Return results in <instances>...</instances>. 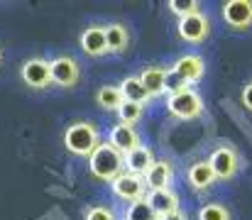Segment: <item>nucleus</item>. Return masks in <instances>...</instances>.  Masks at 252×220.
<instances>
[{
  "label": "nucleus",
  "mask_w": 252,
  "mask_h": 220,
  "mask_svg": "<svg viewBox=\"0 0 252 220\" xmlns=\"http://www.w3.org/2000/svg\"><path fill=\"white\" fill-rule=\"evenodd\" d=\"M105 42H108V54H123L130 47V32L120 22L105 25Z\"/></svg>",
  "instance_id": "18"
},
{
  "label": "nucleus",
  "mask_w": 252,
  "mask_h": 220,
  "mask_svg": "<svg viewBox=\"0 0 252 220\" xmlns=\"http://www.w3.org/2000/svg\"><path fill=\"white\" fill-rule=\"evenodd\" d=\"M88 169L93 179L113 184L125 171V154H120L110 142H100L95 152L88 157Z\"/></svg>",
  "instance_id": "1"
},
{
  "label": "nucleus",
  "mask_w": 252,
  "mask_h": 220,
  "mask_svg": "<svg viewBox=\"0 0 252 220\" xmlns=\"http://www.w3.org/2000/svg\"><path fill=\"white\" fill-rule=\"evenodd\" d=\"M159 220H186V216H184L181 211H176V213H169V216H162Z\"/></svg>",
  "instance_id": "28"
},
{
  "label": "nucleus",
  "mask_w": 252,
  "mask_h": 220,
  "mask_svg": "<svg viewBox=\"0 0 252 220\" xmlns=\"http://www.w3.org/2000/svg\"><path fill=\"white\" fill-rule=\"evenodd\" d=\"M186 181H189V186H191L193 191L206 193L218 179H216V174H213V169H211V164H208V159H206V161H196V164L189 166Z\"/></svg>",
  "instance_id": "13"
},
{
  "label": "nucleus",
  "mask_w": 252,
  "mask_h": 220,
  "mask_svg": "<svg viewBox=\"0 0 252 220\" xmlns=\"http://www.w3.org/2000/svg\"><path fill=\"white\" fill-rule=\"evenodd\" d=\"M142 115H145V108L137 105V103H127V100H125V103L120 105V110H118L120 123H123V125H132V127H135V123L142 120Z\"/></svg>",
  "instance_id": "23"
},
{
  "label": "nucleus",
  "mask_w": 252,
  "mask_h": 220,
  "mask_svg": "<svg viewBox=\"0 0 252 220\" xmlns=\"http://www.w3.org/2000/svg\"><path fill=\"white\" fill-rule=\"evenodd\" d=\"M211 34V20L208 15L201 10L196 15H189V17H181L179 20V37L189 44H201L206 42Z\"/></svg>",
  "instance_id": "5"
},
{
  "label": "nucleus",
  "mask_w": 252,
  "mask_h": 220,
  "mask_svg": "<svg viewBox=\"0 0 252 220\" xmlns=\"http://www.w3.org/2000/svg\"><path fill=\"white\" fill-rule=\"evenodd\" d=\"M240 100H243V108L252 113V81L245 83V88H243V93H240Z\"/></svg>",
  "instance_id": "27"
},
{
  "label": "nucleus",
  "mask_w": 252,
  "mask_h": 220,
  "mask_svg": "<svg viewBox=\"0 0 252 220\" xmlns=\"http://www.w3.org/2000/svg\"><path fill=\"white\" fill-rule=\"evenodd\" d=\"M49 66H52V83H57L62 88H71L81 78L79 62L71 59V57H57V59L49 62Z\"/></svg>",
  "instance_id": "9"
},
{
  "label": "nucleus",
  "mask_w": 252,
  "mask_h": 220,
  "mask_svg": "<svg viewBox=\"0 0 252 220\" xmlns=\"http://www.w3.org/2000/svg\"><path fill=\"white\" fill-rule=\"evenodd\" d=\"M184 88H189L184 81H181V76H176V73L171 71V69H167V81H164V93H169V95H174V93H181Z\"/></svg>",
  "instance_id": "25"
},
{
  "label": "nucleus",
  "mask_w": 252,
  "mask_h": 220,
  "mask_svg": "<svg viewBox=\"0 0 252 220\" xmlns=\"http://www.w3.org/2000/svg\"><path fill=\"white\" fill-rule=\"evenodd\" d=\"M155 161H157V159H155L152 149H150V147H145V145H140L137 149H132L130 154H125V171L145 179V174L152 169V164H155Z\"/></svg>",
  "instance_id": "14"
},
{
  "label": "nucleus",
  "mask_w": 252,
  "mask_h": 220,
  "mask_svg": "<svg viewBox=\"0 0 252 220\" xmlns=\"http://www.w3.org/2000/svg\"><path fill=\"white\" fill-rule=\"evenodd\" d=\"M167 7L181 20V17H189V15H196L201 12V2L198 0H169Z\"/></svg>",
  "instance_id": "24"
},
{
  "label": "nucleus",
  "mask_w": 252,
  "mask_h": 220,
  "mask_svg": "<svg viewBox=\"0 0 252 220\" xmlns=\"http://www.w3.org/2000/svg\"><path fill=\"white\" fill-rule=\"evenodd\" d=\"M118 88H120V93H123V100H127V103H137V105L145 108V105L152 100V95L147 93V88L142 86V81H140L137 76L123 78V83H120Z\"/></svg>",
  "instance_id": "17"
},
{
  "label": "nucleus",
  "mask_w": 252,
  "mask_h": 220,
  "mask_svg": "<svg viewBox=\"0 0 252 220\" xmlns=\"http://www.w3.org/2000/svg\"><path fill=\"white\" fill-rule=\"evenodd\" d=\"M0 59H2V54H0Z\"/></svg>",
  "instance_id": "29"
},
{
  "label": "nucleus",
  "mask_w": 252,
  "mask_h": 220,
  "mask_svg": "<svg viewBox=\"0 0 252 220\" xmlns=\"http://www.w3.org/2000/svg\"><path fill=\"white\" fill-rule=\"evenodd\" d=\"M79 44H81L84 54H88V57H103V54H108L105 27H100V25L86 27L84 32H81V37H79Z\"/></svg>",
  "instance_id": "11"
},
{
  "label": "nucleus",
  "mask_w": 252,
  "mask_h": 220,
  "mask_svg": "<svg viewBox=\"0 0 252 220\" xmlns=\"http://www.w3.org/2000/svg\"><path fill=\"white\" fill-rule=\"evenodd\" d=\"M100 145V132L93 123H74L64 132V147L76 157H91Z\"/></svg>",
  "instance_id": "2"
},
{
  "label": "nucleus",
  "mask_w": 252,
  "mask_h": 220,
  "mask_svg": "<svg viewBox=\"0 0 252 220\" xmlns=\"http://www.w3.org/2000/svg\"><path fill=\"white\" fill-rule=\"evenodd\" d=\"M208 164H211V169H213L218 181H230V179H235V174L240 169V154H238L235 147L218 145L211 152Z\"/></svg>",
  "instance_id": "3"
},
{
  "label": "nucleus",
  "mask_w": 252,
  "mask_h": 220,
  "mask_svg": "<svg viewBox=\"0 0 252 220\" xmlns=\"http://www.w3.org/2000/svg\"><path fill=\"white\" fill-rule=\"evenodd\" d=\"M147 203L152 206V211L162 218L169 213H176L179 211V196L171 191V189H162V191H150L147 193Z\"/></svg>",
  "instance_id": "16"
},
{
  "label": "nucleus",
  "mask_w": 252,
  "mask_h": 220,
  "mask_svg": "<svg viewBox=\"0 0 252 220\" xmlns=\"http://www.w3.org/2000/svg\"><path fill=\"white\" fill-rule=\"evenodd\" d=\"M137 78L142 81V86L147 88V93H150L152 98H157V95H162V93H164L167 69H162V66H147L145 71L137 76Z\"/></svg>",
  "instance_id": "19"
},
{
  "label": "nucleus",
  "mask_w": 252,
  "mask_h": 220,
  "mask_svg": "<svg viewBox=\"0 0 252 220\" xmlns=\"http://www.w3.org/2000/svg\"><path fill=\"white\" fill-rule=\"evenodd\" d=\"M108 142L115 147L120 154H130L132 149H137V147L142 145V142H140V135H137V130H135L132 125H123V123H118V125L110 130V135H108Z\"/></svg>",
  "instance_id": "12"
},
{
  "label": "nucleus",
  "mask_w": 252,
  "mask_h": 220,
  "mask_svg": "<svg viewBox=\"0 0 252 220\" xmlns=\"http://www.w3.org/2000/svg\"><path fill=\"white\" fill-rule=\"evenodd\" d=\"M174 179V166L167 159H157L152 164V169L145 174V184H147V191H162V189H169Z\"/></svg>",
  "instance_id": "15"
},
{
  "label": "nucleus",
  "mask_w": 252,
  "mask_h": 220,
  "mask_svg": "<svg viewBox=\"0 0 252 220\" xmlns=\"http://www.w3.org/2000/svg\"><path fill=\"white\" fill-rule=\"evenodd\" d=\"M223 20L233 30H250L252 0H228V2H223Z\"/></svg>",
  "instance_id": "8"
},
{
  "label": "nucleus",
  "mask_w": 252,
  "mask_h": 220,
  "mask_svg": "<svg viewBox=\"0 0 252 220\" xmlns=\"http://www.w3.org/2000/svg\"><path fill=\"white\" fill-rule=\"evenodd\" d=\"M20 76H22V81L30 88H47V86H52V66L42 57L27 59L22 64V69H20Z\"/></svg>",
  "instance_id": "7"
},
{
  "label": "nucleus",
  "mask_w": 252,
  "mask_h": 220,
  "mask_svg": "<svg viewBox=\"0 0 252 220\" xmlns=\"http://www.w3.org/2000/svg\"><path fill=\"white\" fill-rule=\"evenodd\" d=\"M95 103H98L103 110H115V113H118L125 100H123V93H120L118 86H103V88L95 91Z\"/></svg>",
  "instance_id": "20"
},
{
  "label": "nucleus",
  "mask_w": 252,
  "mask_h": 220,
  "mask_svg": "<svg viewBox=\"0 0 252 220\" xmlns=\"http://www.w3.org/2000/svg\"><path fill=\"white\" fill-rule=\"evenodd\" d=\"M198 220H233V216L223 203H206L198 208Z\"/></svg>",
  "instance_id": "22"
},
{
  "label": "nucleus",
  "mask_w": 252,
  "mask_h": 220,
  "mask_svg": "<svg viewBox=\"0 0 252 220\" xmlns=\"http://www.w3.org/2000/svg\"><path fill=\"white\" fill-rule=\"evenodd\" d=\"M86 220H118V218H115L113 208H108V206H93V208L86 211Z\"/></svg>",
  "instance_id": "26"
},
{
  "label": "nucleus",
  "mask_w": 252,
  "mask_h": 220,
  "mask_svg": "<svg viewBox=\"0 0 252 220\" xmlns=\"http://www.w3.org/2000/svg\"><path fill=\"white\" fill-rule=\"evenodd\" d=\"M167 110L179 120H196L203 113V100L196 91L184 88L181 93H174L167 98Z\"/></svg>",
  "instance_id": "4"
},
{
  "label": "nucleus",
  "mask_w": 252,
  "mask_h": 220,
  "mask_svg": "<svg viewBox=\"0 0 252 220\" xmlns=\"http://www.w3.org/2000/svg\"><path fill=\"white\" fill-rule=\"evenodd\" d=\"M171 71L176 73V76H181V81L189 86V83H196V81L203 78L206 62H203L198 54H184V57H179V59L174 62Z\"/></svg>",
  "instance_id": "10"
},
{
  "label": "nucleus",
  "mask_w": 252,
  "mask_h": 220,
  "mask_svg": "<svg viewBox=\"0 0 252 220\" xmlns=\"http://www.w3.org/2000/svg\"><path fill=\"white\" fill-rule=\"evenodd\" d=\"M110 189H113V193H115L118 198L130 201V203H135V201H145L147 193H150L145 179H142V176H135V174H127V171H123V174L110 184Z\"/></svg>",
  "instance_id": "6"
},
{
  "label": "nucleus",
  "mask_w": 252,
  "mask_h": 220,
  "mask_svg": "<svg viewBox=\"0 0 252 220\" xmlns=\"http://www.w3.org/2000/svg\"><path fill=\"white\" fill-rule=\"evenodd\" d=\"M125 220H159V216L152 211V206L145 201H135L127 206V213H125Z\"/></svg>",
  "instance_id": "21"
}]
</instances>
